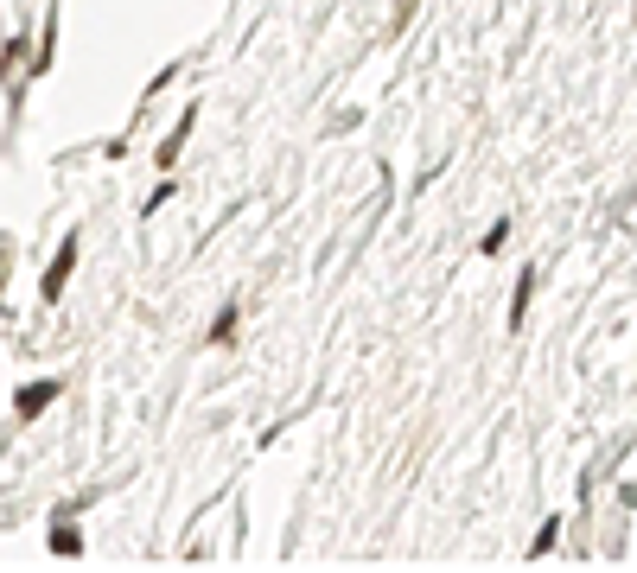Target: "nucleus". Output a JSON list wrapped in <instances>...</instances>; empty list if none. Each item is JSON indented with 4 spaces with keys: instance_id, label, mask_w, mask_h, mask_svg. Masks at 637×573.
Here are the masks:
<instances>
[{
    "instance_id": "obj_4",
    "label": "nucleus",
    "mask_w": 637,
    "mask_h": 573,
    "mask_svg": "<svg viewBox=\"0 0 637 573\" xmlns=\"http://www.w3.org/2000/svg\"><path fill=\"white\" fill-rule=\"evenodd\" d=\"M555 535H561V516H548V523H542V535H536V548H529V554H548V548H555Z\"/></svg>"
},
{
    "instance_id": "obj_3",
    "label": "nucleus",
    "mask_w": 637,
    "mask_h": 573,
    "mask_svg": "<svg viewBox=\"0 0 637 573\" xmlns=\"http://www.w3.org/2000/svg\"><path fill=\"white\" fill-rule=\"evenodd\" d=\"M529 293H536V274H529V268H523V281H516V306H510V325H516V319H523V306H529Z\"/></svg>"
},
{
    "instance_id": "obj_1",
    "label": "nucleus",
    "mask_w": 637,
    "mask_h": 573,
    "mask_svg": "<svg viewBox=\"0 0 637 573\" xmlns=\"http://www.w3.org/2000/svg\"><path fill=\"white\" fill-rule=\"evenodd\" d=\"M51 395H58V382H26V389H20V414H39Z\"/></svg>"
},
{
    "instance_id": "obj_2",
    "label": "nucleus",
    "mask_w": 637,
    "mask_h": 573,
    "mask_svg": "<svg viewBox=\"0 0 637 573\" xmlns=\"http://www.w3.org/2000/svg\"><path fill=\"white\" fill-rule=\"evenodd\" d=\"M71 262H77V242H64V255H58V268L45 274V300H58V287H64V274H71Z\"/></svg>"
}]
</instances>
